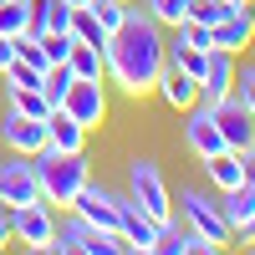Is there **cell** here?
Wrapping results in <instances>:
<instances>
[{
  "instance_id": "cell-15",
  "label": "cell",
  "mask_w": 255,
  "mask_h": 255,
  "mask_svg": "<svg viewBox=\"0 0 255 255\" xmlns=\"http://www.w3.org/2000/svg\"><path fill=\"white\" fill-rule=\"evenodd\" d=\"M204 179L215 194H225V189H240L245 184V153H215V158H204Z\"/></svg>"
},
{
  "instance_id": "cell-6",
  "label": "cell",
  "mask_w": 255,
  "mask_h": 255,
  "mask_svg": "<svg viewBox=\"0 0 255 255\" xmlns=\"http://www.w3.org/2000/svg\"><path fill=\"white\" fill-rule=\"evenodd\" d=\"M15 204H41L36 163L20 153H15V163H0V209H15Z\"/></svg>"
},
{
  "instance_id": "cell-18",
  "label": "cell",
  "mask_w": 255,
  "mask_h": 255,
  "mask_svg": "<svg viewBox=\"0 0 255 255\" xmlns=\"http://www.w3.org/2000/svg\"><path fill=\"white\" fill-rule=\"evenodd\" d=\"M220 209H225L230 230L240 235V230L250 225V215H255V189H250V184H240V189H225V194H220Z\"/></svg>"
},
{
  "instance_id": "cell-3",
  "label": "cell",
  "mask_w": 255,
  "mask_h": 255,
  "mask_svg": "<svg viewBox=\"0 0 255 255\" xmlns=\"http://www.w3.org/2000/svg\"><path fill=\"white\" fill-rule=\"evenodd\" d=\"M128 199H133L148 220H158L163 230L174 225V194H168L163 168L153 158H133V163H128Z\"/></svg>"
},
{
  "instance_id": "cell-7",
  "label": "cell",
  "mask_w": 255,
  "mask_h": 255,
  "mask_svg": "<svg viewBox=\"0 0 255 255\" xmlns=\"http://www.w3.org/2000/svg\"><path fill=\"white\" fill-rule=\"evenodd\" d=\"M184 148L199 163L225 153V138H220V123H215V113H209V102H194V108H189V118H184Z\"/></svg>"
},
{
  "instance_id": "cell-4",
  "label": "cell",
  "mask_w": 255,
  "mask_h": 255,
  "mask_svg": "<svg viewBox=\"0 0 255 255\" xmlns=\"http://www.w3.org/2000/svg\"><path fill=\"white\" fill-rule=\"evenodd\" d=\"M5 220H10V240H20L26 250H36V255H51L56 220H51L46 199H41V204H15V209H5Z\"/></svg>"
},
{
  "instance_id": "cell-8",
  "label": "cell",
  "mask_w": 255,
  "mask_h": 255,
  "mask_svg": "<svg viewBox=\"0 0 255 255\" xmlns=\"http://www.w3.org/2000/svg\"><path fill=\"white\" fill-rule=\"evenodd\" d=\"M0 143L10 148L20 158H36L41 148H46V118H20L15 108L0 118Z\"/></svg>"
},
{
  "instance_id": "cell-35",
  "label": "cell",
  "mask_w": 255,
  "mask_h": 255,
  "mask_svg": "<svg viewBox=\"0 0 255 255\" xmlns=\"http://www.w3.org/2000/svg\"><path fill=\"white\" fill-rule=\"evenodd\" d=\"M225 5H245V0H225Z\"/></svg>"
},
{
  "instance_id": "cell-31",
  "label": "cell",
  "mask_w": 255,
  "mask_h": 255,
  "mask_svg": "<svg viewBox=\"0 0 255 255\" xmlns=\"http://www.w3.org/2000/svg\"><path fill=\"white\" fill-rule=\"evenodd\" d=\"M15 67V36H0V72Z\"/></svg>"
},
{
  "instance_id": "cell-24",
  "label": "cell",
  "mask_w": 255,
  "mask_h": 255,
  "mask_svg": "<svg viewBox=\"0 0 255 255\" xmlns=\"http://www.w3.org/2000/svg\"><path fill=\"white\" fill-rule=\"evenodd\" d=\"M72 36H77V41H92V46H102V41H108V31H102V20L92 15V5L72 10Z\"/></svg>"
},
{
  "instance_id": "cell-22",
  "label": "cell",
  "mask_w": 255,
  "mask_h": 255,
  "mask_svg": "<svg viewBox=\"0 0 255 255\" xmlns=\"http://www.w3.org/2000/svg\"><path fill=\"white\" fill-rule=\"evenodd\" d=\"M87 235H92V225H87V220H82L77 209H72V220L56 230V245H51V255H56V250H61V255H77L82 245H87Z\"/></svg>"
},
{
  "instance_id": "cell-34",
  "label": "cell",
  "mask_w": 255,
  "mask_h": 255,
  "mask_svg": "<svg viewBox=\"0 0 255 255\" xmlns=\"http://www.w3.org/2000/svg\"><path fill=\"white\" fill-rule=\"evenodd\" d=\"M61 5H72V10H82V5H92V0H61Z\"/></svg>"
},
{
  "instance_id": "cell-9",
  "label": "cell",
  "mask_w": 255,
  "mask_h": 255,
  "mask_svg": "<svg viewBox=\"0 0 255 255\" xmlns=\"http://www.w3.org/2000/svg\"><path fill=\"white\" fill-rule=\"evenodd\" d=\"M61 113H72L87 133L102 128V123H108V92H102V82H82V77H77L72 92H67V102H61Z\"/></svg>"
},
{
  "instance_id": "cell-1",
  "label": "cell",
  "mask_w": 255,
  "mask_h": 255,
  "mask_svg": "<svg viewBox=\"0 0 255 255\" xmlns=\"http://www.w3.org/2000/svg\"><path fill=\"white\" fill-rule=\"evenodd\" d=\"M163 46H168V41L158 36V20L148 15V10L128 5L123 31H113L108 41H102V67H108V77L118 82L128 97H143V92L158 87V77L168 67Z\"/></svg>"
},
{
  "instance_id": "cell-19",
  "label": "cell",
  "mask_w": 255,
  "mask_h": 255,
  "mask_svg": "<svg viewBox=\"0 0 255 255\" xmlns=\"http://www.w3.org/2000/svg\"><path fill=\"white\" fill-rule=\"evenodd\" d=\"M67 67L82 77V82H102V46H92V41H72V51H67Z\"/></svg>"
},
{
  "instance_id": "cell-32",
  "label": "cell",
  "mask_w": 255,
  "mask_h": 255,
  "mask_svg": "<svg viewBox=\"0 0 255 255\" xmlns=\"http://www.w3.org/2000/svg\"><path fill=\"white\" fill-rule=\"evenodd\" d=\"M245 184H250V189H255V143H250V148H245Z\"/></svg>"
},
{
  "instance_id": "cell-14",
  "label": "cell",
  "mask_w": 255,
  "mask_h": 255,
  "mask_svg": "<svg viewBox=\"0 0 255 255\" xmlns=\"http://www.w3.org/2000/svg\"><path fill=\"white\" fill-rule=\"evenodd\" d=\"M82 143H87V128H82L72 113L51 108L46 113V148H56V153H82Z\"/></svg>"
},
{
  "instance_id": "cell-13",
  "label": "cell",
  "mask_w": 255,
  "mask_h": 255,
  "mask_svg": "<svg viewBox=\"0 0 255 255\" xmlns=\"http://www.w3.org/2000/svg\"><path fill=\"white\" fill-rule=\"evenodd\" d=\"M250 41H255V10H250V5H235V10L215 26V46H220V51H245Z\"/></svg>"
},
{
  "instance_id": "cell-5",
  "label": "cell",
  "mask_w": 255,
  "mask_h": 255,
  "mask_svg": "<svg viewBox=\"0 0 255 255\" xmlns=\"http://www.w3.org/2000/svg\"><path fill=\"white\" fill-rule=\"evenodd\" d=\"M184 225L194 230V235H204L209 245H230V240H235V230H230L220 199H209L204 189H184Z\"/></svg>"
},
{
  "instance_id": "cell-27",
  "label": "cell",
  "mask_w": 255,
  "mask_h": 255,
  "mask_svg": "<svg viewBox=\"0 0 255 255\" xmlns=\"http://www.w3.org/2000/svg\"><path fill=\"white\" fill-rule=\"evenodd\" d=\"M148 15H153L158 26H179L189 15V0H148Z\"/></svg>"
},
{
  "instance_id": "cell-21",
  "label": "cell",
  "mask_w": 255,
  "mask_h": 255,
  "mask_svg": "<svg viewBox=\"0 0 255 255\" xmlns=\"http://www.w3.org/2000/svg\"><path fill=\"white\" fill-rule=\"evenodd\" d=\"M5 97H10V108H15L20 118H46V113H51V102H46L41 87H5Z\"/></svg>"
},
{
  "instance_id": "cell-17",
  "label": "cell",
  "mask_w": 255,
  "mask_h": 255,
  "mask_svg": "<svg viewBox=\"0 0 255 255\" xmlns=\"http://www.w3.org/2000/svg\"><path fill=\"white\" fill-rule=\"evenodd\" d=\"M158 92H163V102H168V108L189 113V108L199 102V82H194V77H184V72H174V67H163V77H158Z\"/></svg>"
},
{
  "instance_id": "cell-10",
  "label": "cell",
  "mask_w": 255,
  "mask_h": 255,
  "mask_svg": "<svg viewBox=\"0 0 255 255\" xmlns=\"http://www.w3.org/2000/svg\"><path fill=\"white\" fill-rule=\"evenodd\" d=\"M72 209H77V215L87 220L92 230H118V220H123V199H118V194H108V189H92V184L77 194V204H72Z\"/></svg>"
},
{
  "instance_id": "cell-11",
  "label": "cell",
  "mask_w": 255,
  "mask_h": 255,
  "mask_svg": "<svg viewBox=\"0 0 255 255\" xmlns=\"http://www.w3.org/2000/svg\"><path fill=\"white\" fill-rule=\"evenodd\" d=\"M235 51H220L209 46V61H204V77H199V102H215L225 92H235Z\"/></svg>"
},
{
  "instance_id": "cell-28",
  "label": "cell",
  "mask_w": 255,
  "mask_h": 255,
  "mask_svg": "<svg viewBox=\"0 0 255 255\" xmlns=\"http://www.w3.org/2000/svg\"><path fill=\"white\" fill-rule=\"evenodd\" d=\"M15 61H26V67H36V72H46V67H51L36 36H15Z\"/></svg>"
},
{
  "instance_id": "cell-29",
  "label": "cell",
  "mask_w": 255,
  "mask_h": 255,
  "mask_svg": "<svg viewBox=\"0 0 255 255\" xmlns=\"http://www.w3.org/2000/svg\"><path fill=\"white\" fill-rule=\"evenodd\" d=\"M179 41H189V46H199V51H209V46H215V31H209V26H199V20H179Z\"/></svg>"
},
{
  "instance_id": "cell-33",
  "label": "cell",
  "mask_w": 255,
  "mask_h": 255,
  "mask_svg": "<svg viewBox=\"0 0 255 255\" xmlns=\"http://www.w3.org/2000/svg\"><path fill=\"white\" fill-rule=\"evenodd\" d=\"M10 245V220H5V209H0V250Z\"/></svg>"
},
{
  "instance_id": "cell-25",
  "label": "cell",
  "mask_w": 255,
  "mask_h": 255,
  "mask_svg": "<svg viewBox=\"0 0 255 255\" xmlns=\"http://www.w3.org/2000/svg\"><path fill=\"white\" fill-rule=\"evenodd\" d=\"M230 10H235V5H225V0H189V15H184V20H199V26L215 31Z\"/></svg>"
},
{
  "instance_id": "cell-23",
  "label": "cell",
  "mask_w": 255,
  "mask_h": 255,
  "mask_svg": "<svg viewBox=\"0 0 255 255\" xmlns=\"http://www.w3.org/2000/svg\"><path fill=\"white\" fill-rule=\"evenodd\" d=\"M31 0H0V36H26Z\"/></svg>"
},
{
  "instance_id": "cell-30",
  "label": "cell",
  "mask_w": 255,
  "mask_h": 255,
  "mask_svg": "<svg viewBox=\"0 0 255 255\" xmlns=\"http://www.w3.org/2000/svg\"><path fill=\"white\" fill-rule=\"evenodd\" d=\"M235 97H240L245 108L255 113V67H245V72H235Z\"/></svg>"
},
{
  "instance_id": "cell-12",
  "label": "cell",
  "mask_w": 255,
  "mask_h": 255,
  "mask_svg": "<svg viewBox=\"0 0 255 255\" xmlns=\"http://www.w3.org/2000/svg\"><path fill=\"white\" fill-rule=\"evenodd\" d=\"M118 230L128 235V245H133L138 255H153V245H158V235H163V225L148 220L133 199H123V220H118Z\"/></svg>"
},
{
  "instance_id": "cell-20",
  "label": "cell",
  "mask_w": 255,
  "mask_h": 255,
  "mask_svg": "<svg viewBox=\"0 0 255 255\" xmlns=\"http://www.w3.org/2000/svg\"><path fill=\"white\" fill-rule=\"evenodd\" d=\"M72 82H77V72L67 67V61H56V67H46V72H41V92H46V102H51V108H61V102H67Z\"/></svg>"
},
{
  "instance_id": "cell-2",
  "label": "cell",
  "mask_w": 255,
  "mask_h": 255,
  "mask_svg": "<svg viewBox=\"0 0 255 255\" xmlns=\"http://www.w3.org/2000/svg\"><path fill=\"white\" fill-rule=\"evenodd\" d=\"M31 163H36L41 199H46V204L72 209V204H77V194L92 184V174H87V158H82V153H56V148H41V153H36Z\"/></svg>"
},
{
  "instance_id": "cell-16",
  "label": "cell",
  "mask_w": 255,
  "mask_h": 255,
  "mask_svg": "<svg viewBox=\"0 0 255 255\" xmlns=\"http://www.w3.org/2000/svg\"><path fill=\"white\" fill-rule=\"evenodd\" d=\"M46 31H72V5H61V0H31L26 36H46Z\"/></svg>"
},
{
  "instance_id": "cell-26",
  "label": "cell",
  "mask_w": 255,
  "mask_h": 255,
  "mask_svg": "<svg viewBox=\"0 0 255 255\" xmlns=\"http://www.w3.org/2000/svg\"><path fill=\"white\" fill-rule=\"evenodd\" d=\"M92 15L102 20V31H123V20H128V0H92Z\"/></svg>"
}]
</instances>
